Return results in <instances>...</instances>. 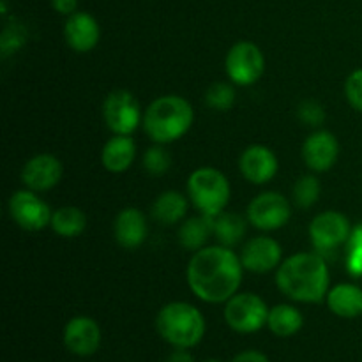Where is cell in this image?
I'll use <instances>...</instances> for the list:
<instances>
[{
	"label": "cell",
	"instance_id": "ffe728a7",
	"mask_svg": "<svg viewBox=\"0 0 362 362\" xmlns=\"http://www.w3.org/2000/svg\"><path fill=\"white\" fill-rule=\"evenodd\" d=\"M136 158V144L126 134H113L101 151V163L110 173H124Z\"/></svg>",
	"mask_w": 362,
	"mask_h": 362
},
{
	"label": "cell",
	"instance_id": "cb8c5ba5",
	"mask_svg": "<svg viewBox=\"0 0 362 362\" xmlns=\"http://www.w3.org/2000/svg\"><path fill=\"white\" fill-rule=\"evenodd\" d=\"M49 228L64 239H74V237L81 235L87 228V216L81 209L66 205V207H60L59 211L53 212Z\"/></svg>",
	"mask_w": 362,
	"mask_h": 362
},
{
	"label": "cell",
	"instance_id": "d590c367",
	"mask_svg": "<svg viewBox=\"0 0 362 362\" xmlns=\"http://www.w3.org/2000/svg\"><path fill=\"white\" fill-rule=\"evenodd\" d=\"M202 362H221V361H219V359H212V357H211V359H205V361H202Z\"/></svg>",
	"mask_w": 362,
	"mask_h": 362
},
{
	"label": "cell",
	"instance_id": "277c9868",
	"mask_svg": "<svg viewBox=\"0 0 362 362\" xmlns=\"http://www.w3.org/2000/svg\"><path fill=\"white\" fill-rule=\"evenodd\" d=\"M156 331L173 349L191 350L204 339L205 318L193 304L173 300L159 310Z\"/></svg>",
	"mask_w": 362,
	"mask_h": 362
},
{
	"label": "cell",
	"instance_id": "9c48e42d",
	"mask_svg": "<svg viewBox=\"0 0 362 362\" xmlns=\"http://www.w3.org/2000/svg\"><path fill=\"white\" fill-rule=\"evenodd\" d=\"M103 119L113 134L131 136L144 120L138 99L129 90H113L103 103Z\"/></svg>",
	"mask_w": 362,
	"mask_h": 362
},
{
	"label": "cell",
	"instance_id": "e575fe53",
	"mask_svg": "<svg viewBox=\"0 0 362 362\" xmlns=\"http://www.w3.org/2000/svg\"><path fill=\"white\" fill-rule=\"evenodd\" d=\"M166 362H194V357L191 356V352L187 349H175L170 354Z\"/></svg>",
	"mask_w": 362,
	"mask_h": 362
},
{
	"label": "cell",
	"instance_id": "d6a6232c",
	"mask_svg": "<svg viewBox=\"0 0 362 362\" xmlns=\"http://www.w3.org/2000/svg\"><path fill=\"white\" fill-rule=\"evenodd\" d=\"M230 362H271L269 357L260 350H244V352L237 354Z\"/></svg>",
	"mask_w": 362,
	"mask_h": 362
},
{
	"label": "cell",
	"instance_id": "4dcf8cb0",
	"mask_svg": "<svg viewBox=\"0 0 362 362\" xmlns=\"http://www.w3.org/2000/svg\"><path fill=\"white\" fill-rule=\"evenodd\" d=\"M345 95L349 105L362 113V67L349 74L345 81Z\"/></svg>",
	"mask_w": 362,
	"mask_h": 362
},
{
	"label": "cell",
	"instance_id": "ac0fdd59",
	"mask_svg": "<svg viewBox=\"0 0 362 362\" xmlns=\"http://www.w3.org/2000/svg\"><path fill=\"white\" fill-rule=\"evenodd\" d=\"M115 240L124 250H136L147 239V219L136 207H126L117 214L113 223Z\"/></svg>",
	"mask_w": 362,
	"mask_h": 362
},
{
	"label": "cell",
	"instance_id": "52a82bcc",
	"mask_svg": "<svg viewBox=\"0 0 362 362\" xmlns=\"http://www.w3.org/2000/svg\"><path fill=\"white\" fill-rule=\"evenodd\" d=\"M225 69L230 81L240 87L257 83L265 71L264 52L251 41H239L228 49Z\"/></svg>",
	"mask_w": 362,
	"mask_h": 362
},
{
	"label": "cell",
	"instance_id": "5bb4252c",
	"mask_svg": "<svg viewBox=\"0 0 362 362\" xmlns=\"http://www.w3.org/2000/svg\"><path fill=\"white\" fill-rule=\"evenodd\" d=\"M62 163L57 156L42 152L28 159L21 168V182L27 189L45 193L53 189L62 179Z\"/></svg>",
	"mask_w": 362,
	"mask_h": 362
},
{
	"label": "cell",
	"instance_id": "f546056e",
	"mask_svg": "<svg viewBox=\"0 0 362 362\" xmlns=\"http://www.w3.org/2000/svg\"><path fill=\"white\" fill-rule=\"evenodd\" d=\"M297 117L306 126L320 127L325 122L327 113H325V108L318 101H315V99H304L297 106Z\"/></svg>",
	"mask_w": 362,
	"mask_h": 362
},
{
	"label": "cell",
	"instance_id": "2e32d148",
	"mask_svg": "<svg viewBox=\"0 0 362 362\" xmlns=\"http://www.w3.org/2000/svg\"><path fill=\"white\" fill-rule=\"evenodd\" d=\"M279 168L278 158L265 145H250L239 158V170L244 179L251 184L271 182Z\"/></svg>",
	"mask_w": 362,
	"mask_h": 362
},
{
	"label": "cell",
	"instance_id": "83f0119b",
	"mask_svg": "<svg viewBox=\"0 0 362 362\" xmlns=\"http://www.w3.org/2000/svg\"><path fill=\"white\" fill-rule=\"evenodd\" d=\"M144 168L148 175L161 177L172 168V156L165 148V145H152L144 154Z\"/></svg>",
	"mask_w": 362,
	"mask_h": 362
},
{
	"label": "cell",
	"instance_id": "f1b7e54d",
	"mask_svg": "<svg viewBox=\"0 0 362 362\" xmlns=\"http://www.w3.org/2000/svg\"><path fill=\"white\" fill-rule=\"evenodd\" d=\"M27 42V28L23 25L13 23L6 25L2 30V35H0V52H2V57H9L13 53H16L18 49H21Z\"/></svg>",
	"mask_w": 362,
	"mask_h": 362
},
{
	"label": "cell",
	"instance_id": "9a60e30c",
	"mask_svg": "<svg viewBox=\"0 0 362 362\" xmlns=\"http://www.w3.org/2000/svg\"><path fill=\"white\" fill-rule=\"evenodd\" d=\"M339 158V141L331 131L318 129L303 144V159L315 173L329 172Z\"/></svg>",
	"mask_w": 362,
	"mask_h": 362
},
{
	"label": "cell",
	"instance_id": "ba28073f",
	"mask_svg": "<svg viewBox=\"0 0 362 362\" xmlns=\"http://www.w3.org/2000/svg\"><path fill=\"white\" fill-rule=\"evenodd\" d=\"M354 226L349 218L338 211L320 212L310 225V240L313 250L322 257L334 253L339 246L349 243Z\"/></svg>",
	"mask_w": 362,
	"mask_h": 362
},
{
	"label": "cell",
	"instance_id": "3957f363",
	"mask_svg": "<svg viewBox=\"0 0 362 362\" xmlns=\"http://www.w3.org/2000/svg\"><path fill=\"white\" fill-rule=\"evenodd\" d=\"M194 122V110L187 99L168 94L154 99L145 108L144 126L145 134L154 144L168 145L182 138Z\"/></svg>",
	"mask_w": 362,
	"mask_h": 362
},
{
	"label": "cell",
	"instance_id": "d6986e66",
	"mask_svg": "<svg viewBox=\"0 0 362 362\" xmlns=\"http://www.w3.org/2000/svg\"><path fill=\"white\" fill-rule=\"evenodd\" d=\"M325 303L336 317L352 320L362 315V288L356 283H339L329 290Z\"/></svg>",
	"mask_w": 362,
	"mask_h": 362
},
{
	"label": "cell",
	"instance_id": "5b68a950",
	"mask_svg": "<svg viewBox=\"0 0 362 362\" xmlns=\"http://www.w3.org/2000/svg\"><path fill=\"white\" fill-rule=\"evenodd\" d=\"M187 197L200 214L216 218L225 212L232 197V187L225 173L218 168L202 166L191 172L187 179Z\"/></svg>",
	"mask_w": 362,
	"mask_h": 362
},
{
	"label": "cell",
	"instance_id": "484cf974",
	"mask_svg": "<svg viewBox=\"0 0 362 362\" xmlns=\"http://www.w3.org/2000/svg\"><path fill=\"white\" fill-rule=\"evenodd\" d=\"M235 88L232 87V83L218 81V83H212L205 92V105L216 112H228L235 105Z\"/></svg>",
	"mask_w": 362,
	"mask_h": 362
},
{
	"label": "cell",
	"instance_id": "4fadbf2b",
	"mask_svg": "<svg viewBox=\"0 0 362 362\" xmlns=\"http://www.w3.org/2000/svg\"><path fill=\"white\" fill-rule=\"evenodd\" d=\"M239 257L244 265V271L255 272V274H267L281 265L283 250L278 240H274L272 237L258 235L244 243Z\"/></svg>",
	"mask_w": 362,
	"mask_h": 362
},
{
	"label": "cell",
	"instance_id": "836d02e7",
	"mask_svg": "<svg viewBox=\"0 0 362 362\" xmlns=\"http://www.w3.org/2000/svg\"><path fill=\"white\" fill-rule=\"evenodd\" d=\"M52 7L59 14H64V16H71V14L76 13L78 0H52Z\"/></svg>",
	"mask_w": 362,
	"mask_h": 362
},
{
	"label": "cell",
	"instance_id": "d4e9b609",
	"mask_svg": "<svg viewBox=\"0 0 362 362\" xmlns=\"http://www.w3.org/2000/svg\"><path fill=\"white\" fill-rule=\"evenodd\" d=\"M247 218H243L233 212H221L214 218V237L218 244L226 247H233L240 244L246 235Z\"/></svg>",
	"mask_w": 362,
	"mask_h": 362
},
{
	"label": "cell",
	"instance_id": "7a4b0ae2",
	"mask_svg": "<svg viewBox=\"0 0 362 362\" xmlns=\"http://www.w3.org/2000/svg\"><path fill=\"white\" fill-rule=\"evenodd\" d=\"M276 285L283 296L296 303H322L331 290V272L325 257L311 251L285 258L276 269Z\"/></svg>",
	"mask_w": 362,
	"mask_h": 362
},
{
	"label": "cell",
	"instance_id": "44dd1931",
	"mask_svg": "<svg viewBox=\"0 0 362 362\" xmlns=\"http://www.w3.org/2000/svg\"><path fill=\"white\" fill-rule=\"evenodd\" d=\"M214 233V218L211 216H194L186 219L179 228V244L187 251H200L205 247L209 237Z\"/></svg>",
	"mask_w": 362,
	"mask_h": 362
},
{
	"label": "cell",
	"instance_id": "30bf717a",
	"mask_svg": "<svg viewBox=\"0 0 362 362\" xmlns=\"http://www.w3.org/2000/svg\"><path fill=\"white\" fill-rule=\"evenodd\" d=\"M246 218L255 228L262 232H274L288 225L292 218V205L281 193L265 191L250 202Z\"/></svg>",
	"mask_w": 362,
	"mask_h": 362
},
{
	"label": "cell",
	"instance_id": "7c38bea8",
	"mask_svg": "<svg viewBox=\"0 0 362 362\" xmlns=\"http://www.w3.org/2000/svg\"><path fill=\"white\" fill-rule=\"evenodd\" d=\"M101 327L98 322L85 315L73 317L66 324L62 332V341L67 352L78 357H90L101 346Z\"/></svg>",
	"mask_w": 362,
	"mask_h": 362
},
{
	"label": "cell",
	"instance_id": "1f68e13d",
	"mask_svg": "<svg viewBox=\"0 0 362 362\" xmlns=\"http://www.w3.org/2000/svg\"><path fill=\"white\" fill-rule=\"evenodd\" d=\"M346 271L354 278L362 276V246H346Z\"/></svg>",
	"mask_w": 362,
	"mask_h": 362
},
{
	"label": "cell",
	"instance_id": "603a6c76",
	"mask_svg": "<svg viewBox=\"0 0 362 362\" xmlns=\"http://www.w3.org/2000/svg\"><path fill=\"white\" fill-rule=\"evenodd\" d=\"M187 214V198L180 191L170 189L159 194L152 204V216L161 225H177Z\"/></svg>",
	"mask_w": 362,
	"mask_h": 362
},
{
	"label": "cell",
	"instance_id": "8fae6325",
	"mask_svg": "<svg viewBox=\"0 0 362 362\" xmlns=\"http://www.w3.org/2000/svg\"><path fill=\"white\" fill-rule=\"evenodd\" d=\"M9 216L21 230L41 232L52 223V209L35 191L20 189L9 198Z\"/></svg>",
	"mask_w": 362,
	"mask_h": 362
},
{
	"label": "cell",
	"instance_id": "6da1fadb",
	"mask_svg": "<svg viewBox=\"0 0 362 362\" xmlns=\"http://www.w3.org/2000/svg\"><path fill=\"white\" fill-rule=\"evenodd\" d=\"M244 265L232 247L205 246L194 251L186 269L187 286L200 300L225 304L240 288Z\"/></svg>",
	"mask_w": 362,
	"mask_h": 362
},
{
	"label": "cell",
	"instance_id": "7402d4cb",
	"mask_svg": "<svg viewBox=\"0 0 362 362\" xmlns=\"http://www.w3.org/2000/svg\"><path fill=\"white\" fill-rule=\"evenodd\" d=\"M304 317L292 304H276L269 311L267 327L278 338H292L303 329Z\"/></svg>",
	"mask_w": 362,
	"mask_h": 362
},
{
	"label": "cell",
	"instance_id": "e0dca14e",
	"mask_svg": "<svg viewBox=\"0 0 362 362\" xmlns=\"http://www.w3.org/2000/svg\"><path fill=\"white\" fill-rule=\"evenodd\" d=\"M64 37L67 46L78 53L92 52L101 39V27L88 13H74L67 16L64 25Z\"/></svg>",
	"mask_w": 362,
	"mask_h": 362
},
{
	"label": "cell",
	"instance_id": "4316f807",
	"mask_svg": "<svg viewBox=\"0 0 362 362\" xmlns=\"http://www.w3.org/2000/svg\"><path fill=\"white\" fill-rule=\"evenodd\" d=\"M322 193L320 180L315 175H303L293 186V202L300 209L313 207Z\"/></svg>",
	"mask_w": 362,
	"mask_h": 362
},
{
	"label": "cell",
	"instance_id": "8992f818",
	"mask_svg": "<svg viewBox=\"0 0 362 362\" xmlns=\"http://www.w3.org/2000/svg\"><path fill=\"white\" fill-rule=\"evenodd\" d=\"M269 311L271 310L260 296L251 292H237L232 299L225 303L223 317L233 332L255 334L267 325Z\"/></svg>",
	"mask_w": 362,
	"mask_h": 362
}]
</instances>
